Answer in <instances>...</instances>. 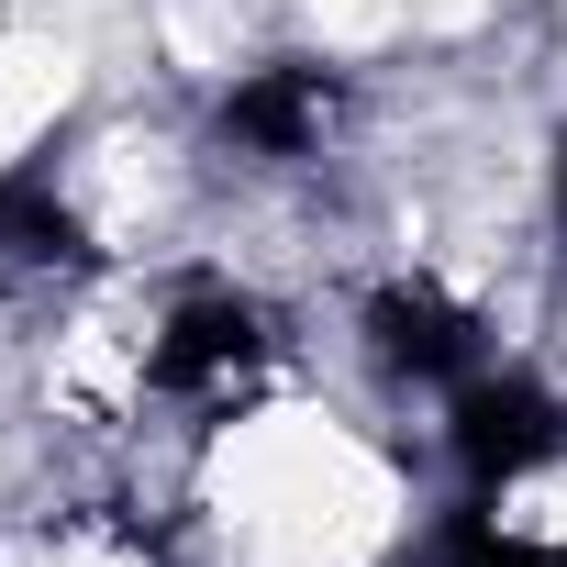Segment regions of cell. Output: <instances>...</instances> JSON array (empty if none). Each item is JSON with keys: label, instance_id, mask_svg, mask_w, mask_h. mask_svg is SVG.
<instances>
[{"label": "cell", "instance_id": "6da1fadb", "mask_svg": "<svg viewBox=\"0 0 567 567\" xmlns=\"http://www.w3.org/2000/svg\"><path fill=\"white\" fill-rule=\"evenodd\" d=\"M256 357H267V312H256L245 290H189V301L167 312V334H156V390L223 401Z\"/></svg>", "mask_w": 567, "mask_h": 567}, {"label": "cell", "instance_id": "7a4b0ae2", "mask_svg": "<svg viewBox=\"0 0 567 567\" xmlns=\"http://www.w3.org/2000/svg\"><path fill=\"white\" fill-rule=\"evenodd\" d=\"M567 445V412L534 379H456V456L467 478H523Z\"/></svg>", "mask_w": 567, "mask_h": 567}, {"label": "cell", "instance_id": "3957f363", "mask_svg": "<svg viewBox=\"0 0 567 567\" xmlns=\"http://www.w3.org/2000/svg\"><path fill=\"white\" fill-rule=\"evenodd\" d=\"M368 346L390 368H412V379H478V323L445 290H423V278H390L368 301Z\"/></svg>", "mask_w": 567, "mask_h": 567}, {"label": "cell", "instance_id": "277c9868", "mask_svg": "<svg viewBox=\"0 0 567 567\" xmlns=\"http://www.w3.org/2000/svg\"><path fill=\"white\" fill-rule=\"evenodd\" d=\"M323 123H334V79H323V68H256V79L223 101V134H234L245 156H312Z\"/></svg>", "mask_w": 567, "mask_h": 567}, {"label": "cell", "instance_id": "5b68a950", "mask_svg": "<svg viewBox=\"0 0 567 567\" xmlns=\"http://www.w3.org/2000/svg\"><path fill=\"white\" fill-rule=\"evenodd\" d=\"M0 256L12 267H68L79 256V223L45 178H0Z\"/></svg>", "mask_w": 567, "mask_h": 567}, {"label": "cell", "instance_id": "8992f818", "mask_svg": "<svg viewBox=\"0 0 567 567\" xmlns=\"http://www.w3.org/2000/svg\"><path fill=\"white\" fill-rule=\"evenodd\" d=\"M434 567H556L545 545H523L501 512H456L445 534H434Z\"/></svg>", "mask_w": 567, "mask_h": 567}, {"label": "cell", "instance_id": "52a82bcc", "mask_svg": "<svg viewBox=\"0 0 567 567\" xmlns=\"http://www.w3.org/2000/svg\"><path fill=\"white\" fill-rule=\"evenodd\" d=\"M556 189H567V156H556Z\"/></svg>", "mask_w": 567, "mask_h": 567}]
</instances>
